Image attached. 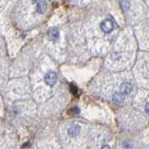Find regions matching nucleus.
<instances>
[{"label":"nucleus","mask_w":149,"mask_h":149,"mask_svg":"<svg viewBox=\"0 0 149 149\" xmlns=\"http://www.w3.org/2000/svg\"><path fill=\"white\" fill-rule=\"evenodd\" d=\"M71 91H72V92L74 93V94H77V87L74 86V85H71Z\"/></svg>","instance_id":"nucleus-9"},{"label":"nucleus","mask_w":149,"mask_h":149,"mask_svg":"<svg viewBox=\"0 0 149 149\" xmlns=\"http://www.w3.org/2000/svg\"><path fill=\"white\" fill-rule=\"evenodd\" d=\"M32 1H33V2H37L38 0H32Z\"/></svg>","instance_id":"nucleus-13"},{"label":"nucleus","mask_w":149,"mask_h":149,"mask_svg":"<svg viewBox=\"0 0 149 149\" xmlns=\"http://www.w3.org/2000/svg\"><path fill=\"white\" fill-rule=\"evenodd\" d=\"M49 39L51 40H56L59 37V31L58 29H55V28H53V29H50L49 32Z\"/></svg>","instance_id":"nucleus-6"},{"label":"nucleus","mask_w":149,"mask_h":149,"mask_svg":"<svg viewBox=\"0 0 149 149\" xmlns=\"http://www.w3.org/2000/svg\"><path fill=\"white\" fill-rule=\"evenodd\" d=\"M46 9H47V4L44 2V1H42V2H39L38 4H37V6H36V10L38 13H44L46 11Z\"/></svg>","instance_id":"nucleus-7"},{"label":"nucleus","mask_w":149,"mask_h":149,"mask_svg":"<svg viewBox=\"0 0 149 149\" xmlns=\"http://www.w3.org/2000/svg\"><path fill=\"white\" fill-rule=\"evenodd\" d=\"M68 134L70 135V136H77V135H78V133L80 132V127L77 125H72L71 127H70L67 130Z\"/></svg>","instance_id":"nucleus-4"},{"label":"nucleus","mask_w":149,"mask_h":149,"mask_svg":"<svg viewBox=\"0 0 149 149\" xmlns=\"http://www.w3.org/2000/svg\"><path fill=\"white\" fill-rule=\"evenodd\" d=\"M26 146H30V143H25V144L23 146V147H26Z\"/></svg>","instance_id":"nucleus-12"},{"label":"nucleus","mask_w":149,"mask_h":149,"mask_svg":"<svg viewBox=\"0 0 149 149\" xmlns=\"http://www.w3.org/2000/svg\"><path fill=\"white\" fill-rule=\"evenodd\" d=\"M146 114L149 115V102L146 105Z\"/></svg>","instance_id":"nucleus-10"},{"label":"nucleus","mask_w":149,"mask_h":149,"mask_svg":"<svg viewBox=\"0 0 149 149\" xmlns=\"http://www.w3.org/2000/svg\"><path fill=\"white\" fill-rule=\"evenodd\" d=\"M101 29L102 32L104 33H110L112 32V30L114 29V23L111 20L107 19V20L102 21L101 23Z\"/></svg>","instance_id":"nucleus-2"},{"label":"nucleus","mask_w":149,"mask_h":149,"mask_svg":"<svg viewBox=\"0 0 149 149\" xmlns=\"http://www.w3.org/2000/svg\"><path fill=\"white\" fill-rule=\"evenodd\" d=\"M124 96L120 91L119 92H116L113 95V102L115 104H121L124 101Z\"/></svg>","instance_id":"nucleus-5"},{"label":"nucleus","mask_w":149,"mask_h":149,"mask_svg":"<svg viewBox=\"0 0 149 149\" xmlns=\"http://www.w3.org/2000/svg\"><path fill=\"white\" fill-rule=\"evenodd\" d=\"M57 81V74L53 71H49L45 74V82L48 86H54Z\"/></svg>","instance_id":"nucleus-1"},{"label":"nucleus","mask_w":149,"mask_h":149,"mask_svg":"<svg viewBox=\"0 0 149 149\" xmlns=\"http://www.w3.org/2000/svg\"><path fill=\"white\" fill-rule=\"evenodd\" d=\"M132 91V84L129 82H124L121 84L120 86V92L122 93L123 95H129Z\"/></svg>","instance_id":"nucleus-3"},{"label":"nucleus","mask_w":149,"mask_h":149,"mask_svg":"<svg viewBox=\"0 0 149 149\" xmlns=\"http://www.w3.org/2000/svg\"><path fill=\"white\" fill-rule=\"evenodd\" d=\"M79 109L77 108V107H74V108H72V109H70V111H69V113H71V114H74V115H77V114H79Z\"/></svg>","instance_id":"nucleus-8"},{"label":"nucleus","mask_w":149,"mask_h":149,"mask_svg":"<svg viewBox=\"0 0 149 149\" xmlns=\"http://www.w3.org/2000/svg\"><path fill=\"white\" fill-rule=\"evenodd\" d=\"M101 149H111L109 146H102Z\"/></svg>","instance_id":"nucleus-11"}]
</instances>
